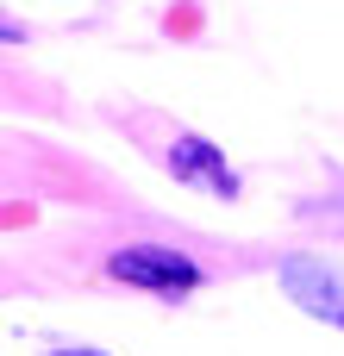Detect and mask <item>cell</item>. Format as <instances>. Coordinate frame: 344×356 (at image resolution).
Wrapping results in <instances>:
<instances>
[{"mask_svg":"<svg viewBox=\"0 0 344 356\" xmlns=\"http://www.w3.org/2000/svg\"><path fill=\"white\" fill-rule=\"evenodd\" d=\"M276 282H282V294H288L301 313H313V319H326V325L344 332V269L332 257H313V250L282 257V263H276Z\"/></svg>","mask_w":344,"mask_h":356,"instance_id":"2","label":"cell"},{"mask_svg":"<svg viewBox=\"0 0 344 356\" xmlns=\"http://www.w3.org/2000/svg\"><path fill=\"white\" fill-rule=\"evenodd\" d=\"M50 356H107V350H94V344H75V350H50Z\"/></svg>","mask_w":344,"mask_h":356,"instance_id":"4","label":"cell"},{"mask_svg":"<svg viewBox=\"0 0 344 356\" xmlns=\"http://www.w3.org/2000/svg\"><path fill=\"white\" fill-rule=\"evenodd\" d=\"M163 163H169V175H175V181L207 188V194H219V200H238V175L226 169V150H213L207 138H175Z\"/></svg>","mask_w":344,"mask_h":356,"instance_id":"3","label":"cell"},{"mask_svg":"<svg viewBox=\"0 0 344 356\" xmlns=\"http://www.w3.org/2000/svg\"><path fill=\"white\" fill-rule=\"evenodd\" d=\"M107 275L125 282V288H144V294H163V300H182L194 288H207V269L169 244H125L107 257Z\"/></svg>","mask_w":344,"mask_h":356,"instance_id":"1","label":"cell"}]
</instances>
